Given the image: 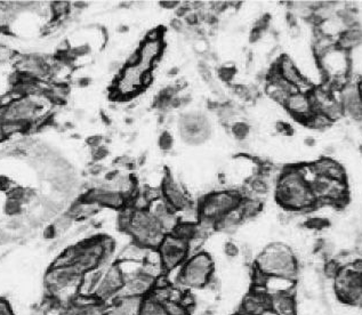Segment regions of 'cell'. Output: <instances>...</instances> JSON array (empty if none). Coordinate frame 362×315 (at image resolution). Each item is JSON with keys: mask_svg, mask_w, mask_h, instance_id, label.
Listing matches in <instances>:
<instances>
[{"mask_svg": "<svg viewBox=\"0 0 362 315\" xmlns=\"http://www.w3.org/2000/svg\"><path fill=\"white\" fill-rule=\"evenodd\" d=\"M168 315H190L191 311L182 303H166L164 304Z\"/></svg>", "mask_w": 362, "mask_h": 315, "instance_id": "obj_30", "label": "cell"}, {"mask_svg": "<svg viewBox=\"0 0 362 315\" xmlns=\"http://www.w3.org/2000/svg\"><path fill=\"white\" fill-rule=\"evenodd\" d=\"M214 262L205 252L190 255L180 267L178 287L188 291L206 288L213 281Z\"/></svg>", "mask_w": 362, "mask_h": 315, "instance_id": "obj_5", "label": "cell"}, {"mask_svg": "<svg viewBox=\"0 0 362 315\" xmlns=\"http://www.w3.org/2000/svg\"><path fill=\"white\" fill-rule=\"evenodd\" d=\"M218 77L221 80L225 81V82H230L232 81V79L234 78L237 73L236 68H231V66H222L219 70L217 71Z\"/></svg>", "mask_w": 362, "mask_h": 315, "instance_id": "obj_32", "label": "cell"}, {"mask_svg": "<svg viewBox=\"0 0 362 315\" xmlns=\"http://www.w3.org/2000/svg\"><path fill=\"white\" fill-rule=\"evenodd\" d=\"M241 315H242V314H241Z\"/></svg>", "mask_w": 362, "mask_h": 315, "instance_id": "obj_54", "label": "cell"}, {"mask_svg": "<svg viewBox=\"0 0 362 315\" xmlns=\"http://www.w3.org/2000/svg\"><path fill=\"white\" fill-rule=\"evenodd\" d=\"M180 4L182 3L177 2V0H164V2L159 3L160 6L165 9H176Z\"/></svg>", "mask_w": 362, "mask_h": 315, "instance_id": "obj_40", "label": "cell"}, {"mask_svg": "<svg viewBox=\"0 0 362 315\" xmlns=\"http://www.w3.org/2000/svg\"><path fill=\"white\" fill-rule=\"evenodd\" d=\"M304 144L309 147L315 146V140L313 139V137H306V139L304 140Z\"/></svg>", "mask_w": 362, "mask_h": 315, "instance_id": "obj_48", "label": "cell"}, {"mask_svg": "<svg viewBox=\"0 0 362 315\" xmlns=\"http://www.w3.org/2000/svg\"><path fill=\"white\" fill-rule=\"evenodd\" d=\"M275 69L283 80H286L287 82H289L296 87L297 92L304 93V94H310V93L314 89V87L301 75V72L298 71L295 63L292 62L290 57L282 55L276 63Z\"/></svg>", "mask_w": 362, "mask_h": 315, "instance_id": "obj_11", "label": "cell"}, {"mask_svg": "<svg viewBox=\"0 0 362 315\" xmlns=\"http://www.w3.org/2000/svg\"><path fill=\"white\" fill-rule=\"evenodd\" d=\"M166 272L182 266L189 257V242L173 233L165 236L158 248Z\"/></svg>", "mask_w": 362, "mask_h": 315, "instance_id": "obj_8", "label": "cell"}, {"mask_svg": "<svg viewBox=\"0 0 362 315\" xmlns=\"http://www.w3.org/2000/svg\"><path fill=\"white\" fill-rule=\"evenodd\" d=\"M103 274V269L96 268L89 271L85 274H82L80 287H79V295L86 297H94V295L99 287L100 281Z\"/></svg>", "mask_w": 362, "mask_h": 315, "instance_id": "obj_21", "label": "cell"}, {"mask_svg": "<svg viewBox=\"0 0 362 315\" xmlns=\"http://www.w3.org/2000/svg\"><path fill=\"white\" fill-rule=\"evenodd\" d=\"M183 19H184V22L187 23L188 27H192V28H194L195 26H197V24L200 23V19H199L197 12H190L187 16L183 17Z\"/></svg>", "mask_w": 362, "mask_h": 315, "instance_id": "obj_34", "label": "cell"}, {"mask_svg": "<svg viewBox=\"0 0 362 315\" xmlns=\"http://www.w3.org/2000/svg\"><path fill=\"white\" fill-rule=\"evenodd\" d=\"M255 268L266 275H279L296 280L298 263L295 254L283 243H272L259 254Z\"/></svg>", "mask_w": 362, "mask_h": 315, "instance_id": "obj_4", "label": "cell"}, {"mask_svg": "<svg viewBox=\"0 0 362 315\" xmlns=\"http://www.w3.org/2000/svg\"><path fill=\"white\" fill-rule=\"evenodd\" d=\"M356 88H358V93H359V95L362 100V79H360L359 82L356 83Z\"/></svg>", "mask_w": 362, "mask_h": 315, "instance_id": "obj_50", "label": "cell"}, {"mask_svg": "<svg viewBox=\"0 0 362 315\" xmlns=\"http://www.w3.org/2000/svg\"><path fill=\"white\" fill-rule=\"evenodd\" d=\"M283 106L286 107L287 111L289 112L296 120L304 122V124L309 120V118L313 113H314L310 95L300 92L293 93V94L288 97Z\"/></svg>", "mask_w": 362, "mask_h": 315, "instance_id": "obj_14", "label": "cell"}, {"mask_svg": "<svg viewBox=\"0 0 362 315\" xmlns=\"http://www.w3.org/2000/svg\"><path fill=\"white\" fill-rule=\"evenodd\" d=\"M163 34L164 31L161 30V28H156L153 29V30L149 31V33L146 34L145 39H148V40H163Z\"/></svg>", "mask_w": 362, "mask_h": 315, "instance_id": "obj_37", "label": "cell"}, {"mask_svg": "<svg viewBox=\"0 0 362 315\" xmlns=\"http://www.w3.org/2000/svg\"><path fill=\"white\" fill-rule=\"evenodd\" d=\"M270 19H271V16L268 15V14H265V15H263L262 17H259L256 23H255V26H254V28L257 29V30L259 31H262L263 33L265 32L268 27H270Z\"/></svg>", "mask_w": 362, "mask_h": 315, "instance_id": "obj_33", "label": "cell"}, {"mask_svg": "<svg viewBox=\"0 0 362 315\" xmlns=\"http://www.w3.org/2000/svg\"><path fill=\"white\" fill-rule=\"evenodd\" d=\"M124 283V275H122L119 266L117 263L112 264L111 266L103 269V274H102V279L94 298L103 304L114 302L116 298L120 296Z\"/></svg>", "mask_w": 362, "mask_h": 315, "instance_id": "obj_9", "label": "cell"}, {"mask_svg": "<svg viewBox=\"0 0 362 315\" xmlns=\"http://www.w3.org/2000/svg\"><path fill=\"white\" fill-rule=\"evenodd\" d=\"M286 19H287V22L288 24H289L290 28L293 29V28H297V17L296 15L293 13L289 12V13H287V15H286Z\"/></svg>", "mask_w": 362, "mask_h": 315, "instance_id": "obj_44", "label": "cell"}, {"mask_svg": "<svg viewBox=\"0 0 362 315\" xmlns=\"http://www.w3.org/2000/svg\"><path fill=\"white\" fill-rule=\"evenodd\" d=\"M262 36H263L262 31H259V30H257V29L253 28V30L251 31V33H249V41H251L252 43H255L262 38Z\"/></svg>", "mask_w": 362, "mask_h": 315, "instance_id": "obj_42", "label": "cell"}, {"mask_svg": "<svg viewBox=\"0 0 362 315\" xmlns=\"http://www.w3.org/2000/svg\"><path fill=\"white\" fill-rule=\"evenodd\" d=\"M277 130L283 135H291L292 134V128L289 124H286V122H278L277 124Z\"/></svg>", "mask_w": 362, "mask_h": 315, "instance_id": "obj_39", "label": "cell"}, {"mask_svg": "<svg viewBox=\"0 0 362 315\" xmlns=\"http://www.w3.org/2000/svg\"><path fill=\"white\" fill-rule=\"evenodd\" d=\"M124 280V288H122L120 295L140 298H145L146 296H149L150 292L154 288L156 281L154 278L146 273L143 268L139 271V272L127 275Z\"/></svg>", "mask_w": 362, "mask_h": 315, "instance_id": "obj_10", "label": "cell"}, {"mask_svg": "<svg viewBox=\"0 0 362 315\" xmlns=\"http://www.w3.org/2000/svg\"><path fill=\"white\" fill-rule=\"evenodd\" d=\"M173 143H174L173 136L170 135L169 132L165 131V132H163V134H161L160 137H159L158 145H159L161 151L168 152V151H170V150L173 149Z\"/></svg>", "mask_w": 362, "mask_h": 315, "instance_id": "obj_31", "label": "cell"}, {"mask_svg": "<svg viewBox=\"0 0 362 315\" xmlns=\"http://www.w3.org/2000/svg\"><path fill=\"white\" fill-rule=\"evenodd\" d=\"M276 199L287 211H305L316 205L310 185L302 178L297 166L282 170L277 182Z\"/></svg>", "mask_w": 362, "mask_h": 315, "instance_id": "obj_2", "label": "cell"}, {"mask_svg": "<svg viewBox=\"0 0 362 315\" xmlns=\"http://www.w3.org/2000/svg\"><path fill=\"white\" fill-rule=\"evenodd\" d=\"M163 40H145L142 42L139 49L140 54V63L139 65L143 69L145 72L152 71L154 62L158 60L164 51Z\"/></svg>", "mask_w": 362, "mask_h": 315, "instance_id": "obj_18", "label": "cell"}, {"mask_svg": "<svg viewBox=\"0 0 362 315\" xmlns=\"http://www.w3.org/2000/svg\"><path fill=\"white\" fill-rule=\"evenodd\" d=\"M119 225L131 241L148 249H158L167 235L148 209L135 210L128 205L122 209Z\"/></svg>", "mask_w": 362, "mask_h": 315, "instance_id": "obj_1", "label": "cell"}, {"mask_svg": "<svg viewBox=\"0 0 362 315\" xmlns=\"http://www.w3.org/2000/svg\"><path fill=\"white\" fill-rule=\"evenodd\" d=\"M153 81V76H152V71H148L144 73L143 78H142V85H143V88L149 87L151 83Z\"/></svg>", "mask_w": 362, "mask_h": 315, "instance_id": "obj_43", "label": "cell"}, {"mask_svg": "<svg viewBox=\"0 0 362 315\" xmlns=\"http://www.w3.org/2000/svg\"><path fill=\"white\" fill-rule=\"evenodd\" d=\"M270 298V309L277 315H296L297 307L293 295H277Z\"/></svg>", "mask_w": 362, "mask_h": 315, "instance_id": "obj_20", "label": "cell"}, {"mask_svg": "<svg viewBox=\"0 0 362 315\" xmlns=\"http://www.w3.org/2000/svg\"><path fill=\"white\" fill-rule=\"evenodd\" d=\"M326 151H327V153L331 154V153H334V152H335V147L334 146H328V147H326Z\"/></svg>", "mask_w": 362, "mask_h": 315, "instance_id": "obj_52", "label": "cell"}, {"mask_svg": "<svg viewBox=\"0 0 362 315\" xmlns=\"http://www.w3.org/2000/svg\"><path fill=\"white\" fill-rule=\"evenodd\" d=\"M231 132L238 141H246L248 135L251 134V126L246 124V122L237 121L231 125Z\"/></svg>", "mask_w": 362, "mask_h": 315, "instance_id": "obj_28", "label": "cell"}, {"mask_svg": "<svg viewBox=\"0 0 362 315\" xmlns=\"http://www.w3.org/2000/svg\"><path fill=\"white\" fill-rule=\"evenodd\" d=\"M148 253H149L148 248H145L143 245L131 241V242L127 243L125 247L121 249V252L118 255V259L117 260H126V262H135V263L143 264Z\"/></svg>", "mask_w": 362, "mask_h": 315, "instance_id": "obj_22", "label": "cell"}, {"mask_svg": "<svg viewBox=\"0 0 362 315\" xmlns=\"http://www.w3.org/2000/svg\"><path fill=\"white\" fill-rule=\"evenodd\" d=\"M225 253H227L229 257H236V256L239 254V249L234 243L229 242L225 244Z\"/></svg>", "mask_w": 362, "mask_h": 315, "instance_id": "obj_41", "label": "cell"}, {"mask_svg": "<svg viewBox=\"0 0 362 315\" xmlns=\"http://www.w3.org/2000/svg\"><path fill=\"white\" fill-rule=\"evenodd\" d=\"M318 62L321 71L331 80L332 86L343 88L346 85L343 80L349 75L351 69L349 52L335 46L322 56L318 57Z\"/></svg>", "mask_w": 362, "mask_h": 315, "instance_id": "obj_7", "label": "cell"}, {"mask_svg": "<svg viewBox=\"0 0 362 315\" xmlns=\"http://www.w3.org/2000/svg\"><path fill=\"white\" fill-rule=\"evenodd\" d=\"M305 124L307 126H310L313 129L316 130H326L327 128H329L332 122L328 119V118L322 115L320 112H314L313 115L309 118V120H307Z\"/></svg>", "mask_w": 362, "mask_h": 315, "instance_id": "obj_26", "label": "cell"}, {"mask_svg": "<svg viewBox=\"0 0 362 315\" xmlns=\"http://www.w3.org/2000/svg\"><path fill=\"white\" fill-rule=\"evenodd\" d=\"M296 289V280L279 277V275H266L265 281L258 290L266 295L268 297L277 296V295H293V291Z\"/></svg>", "mask_w": 362, "mask_h": 315, "instance_id": "obj_16", "label": "cell"}, {"mask_svg": "<svg viewBox=\"0 0 362 315\" xmlns=\"http://www.w3.org/2000/svg\"><path fill=\"white\" fill-rule=\"evenodd\" d=\"M109 69H110V71H118V72L120 71V72H121V70H122V69H124V68L121 66L120 62H118V61H114V62H111V63H110Z\"/></svg>", "mask_w": 362, "mask_h": 315, "instance_id": "obj_46", "label": "cell"}, {"mask_svg": "<svg viewBox=\"0 0 362 315\" xmlns=\"http://www.w3.org/2000/svg\"><path fill=\"white\" fill-rule=\"evenodd\" d=\"M143 299L144 298L120 295L114 302L105 304L106 307L103 315H140Z\"/></svg>", "mask_w": 362, "mask_h": 315, "instance_id": "obj_15", "label": "cell"}, {"mask_svg": "<svg viewBox=\"0 0 362 315\" xmlns=\"http://www.w3.org/2000/svg\"><path fill=\"white\" fill-rule=\"evenodd\" d=\"M87 142H88V144H89L92 147H94V149H96V147L101 146L102 137L101 136H92L90 139H88Z\"/></svg>", "mask_w": 362, "mask_h": 315, "instance_id": "obj_45", "label": "cell"}, {"mask_svg": "<svg viewBox=\"0 0 362 315\" xmlns=\"http://www.w3.org/2000/svg\"><path fill=\"white\" fill-rule=\"evenodd\" d=\"M148 210L152 214L166 234L173 233L179 224L177 213L167 204L163 195L150 202Z\"/></svg>", "mask_w": 362, "mask_h": 315, "instance_id": "obj_12", "label": "cell"}, {"mask_svg": "<svg viewBox=\"0 0 362 315\" xmlns=\"http://www.w3.org/2000/svg\"><path fill=\"white\" fill-rule=\"evenodd\" d=\"M236 315H241V314H240V313H238V314H236Z\"/></svg>", "mask_w": 362, "mask_h": 315, "instance_id": "obj_53", "label": "cell"}, {"mask_svg": "<svg viewBox=\"0 0 362 315\" xmlns=\"http://www.w3.org/2000/svg\"><path fill=\"white\" fill-rule=\"evenodd\" d=\"M82 274L72 266H51L43 278L47 299L58 304H67L79 295Z\"/></svg>", "mask_w": 362, "mask_h": 315, "instance_id": "obj_3", "label": "cell"}, {"mask_svg": "<svg viewBox=\"0 0 362 315\" xmlns=\"http://www.w3.org/2000/svg\"><path fill=\"white\" fill-rule=\"evenodd\" d=\"M118 31H119L120 33H125V32L128 31V27H127V26H120V27L118 28Z\"/></svg>", "mask_w": 362, "mask_h": 315, "instance_id": "obj_51", "label": "cell"}, {"mask_svg": "<svg viewBox=\"0 0 362 315\" xmlns=\"http://www.w3.org/2000/svg\"><path fill=\"white\" fill-rule=\"evenodd\" d=\"M161 194H163L164 199L167 201V204L172 207L176 213L187 208L192 202L187 191L178 183L174 182L170 177H165L164 178L163 185H161Z\"/></svg>", "mask_w": 362, "mask_h": 315, "instance_id": "obj_13", "label": "cell"}, {"mask_svg": "<svg viewBox=\"0 0 362 315\" xmlns=\"http://www.w3.org/2000/svg\"><path fill=\"white\" fill-rule=\"evenodd\" d=\"M140 315H168L164 304H161L151 297H145L142 304Z\"/></svg>", "mask_w": 362, "mask_h": 315, "instance_id": "obj_24", "label": "cell"}, {"mask_svg": "<svg viewBox=\"0 0 362 315\" xmlns=\"http://www.w3.org/2000/svg\"><path fill=\"white\" fill-rule=\"evenodd\" d=\"M107 155H109V150H107L106 147H104L103 145H101L99 147H96V149H94V153H93L94 160H96V161L103 160Z\"/></svg>", "mask_w": 362, "mask_h": 315, "instance_id": "obj_35", "label": "cell"}, {"mask_svg": "<svg viewBox=\"0 0 362 315\" xmlns=\"http://www.w3.org/2000/svg\"><path fill=\"white\" fill-rule=\"evenodd\" d=\"M337 42V47L344 49L346 52H350L351 49L355 48L362 43V30L360 27L347 29V30L341 33Z\"/></svg>", "mask_w": 362, "mask_h": 315, "instance_id": "obj_23", "label": "cell"}, {"mask_svg": "<svg viewBox=\"0 0 362 315\" xmlns=\"http://www.w3.org/2000/svg\"><path fill=\"white\" fill-rule=\"evenodd\" d=\"M318 176H324L330 179L344 181L346 178V173L343 166L334 161L330 158H324L312 164Z\"/></svg>", "mask_w": 362, "mask_h": 315, "instance_id": "obj_19", "label": "cell"}, {"mask_svg": "<svg viewBox=\"0 0 362 315\" xmlns=\"http://www.w3.org/2000/svg\"><path fill=\"white\" fill-rule=\"evenodd\" d=\"M102 169H103V167L101 165H94L90 168V174L93 175H99L102 173Z\"/></svg>", "mask_w": 362, "mask_h": 315, "instance_id": "obj_47", "label": "cell"}, {"mask_svg": "<svg viewBox=\"0 0 362 315\" xmlns=\"http://www.w3.org/2000/svg\"><path fill=\"white\" fill-rule=\"evenodd\" d=\"M0 315H14L11 304L4 298H0Z\"/></svg>", "mask_w": 362, "mask_h": 315, "instance_id": "obj_36", "label": "cell"}, {"mask_svg": "<svg viewBox=\"0 0 362 315\" xmlns=\"http://www.w3.org/2000/svg\"><path fill=\"white\" fill-rule=\"evenodd\" d=\"M336 17L338 19L340 23L343 24V26L347 29H353L359 27L358 17H356V14L352 8H343L336 13Z\"/></svg>", "mask_w": 362, "mask_h": 315, "instance_id": "obj_25", "label": "cell"}, {"mask_svg": "<svg viewBox=\"0 0 362 315\" xmlns=\"http://www.w3.org/2000/svg\"><path fill=\"white\" fill-rule=\"evenodd\" d=\"M170 27H172V29L174 31L176 32H184L185 30V27H184V22L182 21L180 18H177V17H175L173 18L172 21H170Z\"/></svg>", "mask_w": 362, "mask_h": 315, "instance_id": "obj_38", "label": "cell"}, {"mask_svg": "<svg viewBox=\"0 0 362 315\" xmlns=\"http://www.w3.org/2000/svg\"><path fill=\"white\" fill-rule=\"evenodd\" d=\"M178 73H179L178 68H172V69H170V70L167 72V76L172 78V77H176V76H177Z\"/></svg>", "mask_w": 362, "mask_h": 315, "instance_id": "obj_49", "label": "cell"}, {"mask_svg": "<svg viewBox=\"0 0 362 315\" xmlns=\"http://www.w3.org/2000/svg\"><path fill=\"white\" fill-rule=\"evenodd\" d=\"M241 199V194L239 191L224 190L212 192L200 200L198 204L200 218L212 220L216 224L230 211L236 209Z\"/></svg>", "mask_w": 362, "mask_h": 315, "instance_id": "obj_6", "label": "cell"}, {"mask_svg": "<svg viewBox=\"0 0 362 315\" xmlns=\"http://www.w3.org/2000/svg\"><path fill=\"white\" fill-rule=\"evenodd\" d=\"M342 268H343V266H342V264L338 262V260L330 259L325 263L322 272H324L326 279L335 280L337 277H338Z\"/></svg>", "mask_w": 362, "mask_h": 315, "instance_id": "obj_27", "label": "cell"}, {"mask_svg": "<svg viewBox=\"0 0 362 315\" xmlns=\"http://www.w3.org/2000/svg\"><path fill=\"white\" fill-rule=\"evenodd\" d=\"M305 226L310 230H325L330 226V220L326 217H310L305 221Z\"/></svg>", "mask_w": 362, "mask_h": 315, "instance_id": "obj_29", "label": "cell"}, {"mask_svg": "<svg viewBox=\"0 0 362 315\" xmlns=\"http://www.w3.org/2000/svg\"><path fill=\"white\" fill-rule=\"evenodd\" d=\"M270 308V298L265 294L253 289L242 299L239 313L242 315H262Z\"/></svg>", "mask_w": 362, "mask_h": 315, "instance_id": "obj_17", "label": "cell"}]
</instances>
